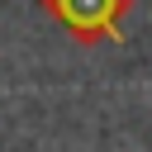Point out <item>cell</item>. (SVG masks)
I'll use <instances>...</instances> for the list:
<instances>
[{
	"instance_id": "obj_1",
	"label": "cell",
	"mask_w": 152,
	"mask_h": 152,
	"mask_svg": "<svg viewBox=\"0 0 152 152\" xmlns=\"http://www.w3.org/2000/svg\"><path fill=\"white\" fill-rule=\"evenodd\" d=\"M38 5L76 43H119V19L133 10V0H38Z\"/></svg>"
}]
</instances>
